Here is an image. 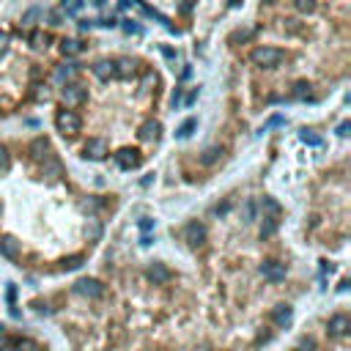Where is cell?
Listing matches in <instances>:
<instances>
[{"label":"cell","instance_id":"277c9868","mask_svg":"<svg viewBox=\"0 0 351 351\" xmlns=\"http://www.w3.org/2000/svg\"><path fill=\"white\" fill-rule=\"evenodd\" d=\"M61 99H63V105H66V107H77V105H83V102H85V88L83 85H66V88H63V91H61Z\"/></svg>","mask_w":351,"mask_h":351},{"label":"cell","instance_id":"9c48e42d","mask_svg":"<svg viewBox=\"0 0 351 351\" xmlns=\"http://www.w3.org/2000/svg\"><path fill=\"white\" fill-rule=\"evenodd\" d=\"M146 275H148V280L154 285H165L167 280H170V269H167L165 263H151Z\"/></svg>","mask_w":351,"mask_h":351},{"label":"cell","instance_id":"7c38bea8","mask_svg":"<svg viewBox=\"0 0 351 351\" xmlns=\"http://www.w3.org/2000/svg\"><path fill=\"white\" fill-rule=\"evenodd\" d=\"M30 157L33 159H47V151H50V143H47V138H36L33 143H30Z\"/></svg>","mask_w":351,"mask_h":351},{"label":"cell","instance_id":"f1b7e54d","mask_svg":"<svg viewBox=\"0 0 351 351\" xmlns=\"http://www.w3.org/2000/svg\"><path fill=\"white\" fill-rule=\"evenodd\" d=\"M6 50H9V33H6V30H0V55H3Z\"/></svg>","mask_w":351,"mask_h":351},{"label":"cell","instance_id":"4dcf8cb0","mask_svg":"<svg viewBox=\"0 0 351 351\" xmlns=\"http://www.w3.org/2000/svg\"><path fill=\"white\" fill-rule=\"evenodd\" d=\"M151 85H157V74H146V80H143V88H146V91Z\"/></svg>","mask_w":351,"mask_h":351},{"label":"cell","instance_id":"44dd1931","mask_svg":"<svg viewBox=\"0 0 351 351\" xmlns=\"http://www.w3.org/2000/svg\"><path fill=\"white\" fill-rule=\"evenodd\" d=\"M242 220H244V222H252V220H255V203H252V201H247V203L242 206Z\"/></svg>","mask_w":351,"mask_h":351},{"label":"cell","instance_id":"5bb4252c","mask_svg":"<svg viewBox=\"0 0 351 351\" xmlns=\"http://www.w3.org/2000/svg\"><path fill=\"white\" fill-rule=\"evenodd\" d=\"M159 132H162L159 121H146V124L140 126V138L143 140H159Z\"/></svg>","mask_w":351,"mask_h":351},{"label":"cell","instance_id":"ba28073f","mask_svg":"<svg viewBox=\"0 0 351 351\" xmlns=\"http://www.w3.org/2000/svg\"><path fill=\"white\" fill-rule=\"evenodd\" d=\"M261 275L266 277V280H272V283H280L285 277V266H283V263H277V261H266L261 266Z\"/></svg>","mask_w":351,"mask_h":351},{"label":"cell","instance_id":"d4e9b609","mask_svg":"<svg viewBox=\"0 0 351 351\" xmlns=\"http://www.w3.org/2000/svg\"><path fill=\"white\" fill-rule=\"evenodd\" d=\"M9 151H6L3 146H0V173H6V170H9Z\"/></svg>","mask_w":351,"mask_h":351},{"label":"cell","instance_id":"f546056e","mask_svg":"<svg viewBox=\"0 0 351 351\" xmlns=\"http://www.w3.org/2000/svg\"><path fill=\"white\" fill-rule=\"evenodd\" d=\"M47 44V36L44 33H33V47H44Z\"/></svg>","mask_w":351,"mask_h":351},{"label":"cell","instance_id":"d6a6232c","mask_svg":"<svg viewBox=\"0 0 351 351\" xmlns=\"http://www.w3.org/2000/svg\"><path fill=\"white\" fill-rule=\"evenodd\" d=\"M302 140H305V143H313V146H318V143H321L316 134H307V132H302Z\"/></svg>","mask_w":351,"mask_h":351},{"label":"cell","instance_id":"74e56055","mask_svg":"<svg viewBox=\"0 0 351 351\" xmlns=\"http://www.w3.org/2000/svg\"><path fill=\"white\" fill-rule=\"evenodd\" d=\"M6 346H9V340H6L3 335H0V351H6Z\"/></svg>","mask_w":351,"mask_h":351},{"label":"cell","instance_id":"e575fe53","mask_svg":"<svg viewBox=\"0 0 351 351\" xmlns=\"http://www.w3.org/2000/svg\"><path fill=\"white\" fill-rule=\"evenodd\" d=\"M88 236H91V239H96V236H99V225H96V222L91 225V230H88Z\"/></svg>","mask_w":351,"mask_h":351},{"label":"cell","instance_id":"4fadbf2b","mask_svg":"<svg viewBox=\"0 0 351 351\" xmlns=\"http://www.w3.org/2000/svg\"><path fill=\"white\" fill-rule=\"evenodd\" d=\"M272 318H275V324H277V326H288V324H291V318H294V313H291V307H288V305H277V307H275V313H272Z\"/></svg>","mask_w":351,"mask_h":351},{"label":"cell","instance_id":"1f68e13d","mask_svg":"<svg viewBox=\"0 0 351 351\" xmlns=\"http://www.w3.org/2000/svg\"><path fill=\"white\" fill-rule=\"evenodd\" d=\"M230 38H233V42H239V38H242V42H244V38H250V30H236Z\"/></svg>","mask_w":351,"mask_h":351},{"label":"cell","instance_id":"603a6c76","mask_svg":"<svg viewBox=\"0 0 351 351\" xmlns=\"http://www.w3.org/2000/svg\"><path fill=\"white\" fill-rule=\"evenodd\" d=\"M294 6H297L299 11H305V14L316 11V0H294Z\"/></svg>","mask_w":351,"mask_h":351},{"label":"cell","instance_id":"83f0119b","mask_svg":"<svg viewBox=\"0 0 351 351\" xmlns=\"http://www.w3.org/2000/svg\"><path fill=\"white\" fill-rule=\"evenodd\" d=\"M263 209H266V211H269V217H275V214H277V211H280V206H277L275 201H263Z\"/></svg>","mask_w":351,"mask_h":351},{"label":"cell","instance_id":"5b68a950","mask_svg":"<svg viewBox=\"0 0 351 351\" xmlns=\"http://www.w3.org/2000/svg\"><path fill=\"white\" fill-rule=\"evenodd\" d=\"M77 294H83V297H88V299H99L102 294H105V285H102L99 280H91V277H85V280L77 283Z\"/></svg>","mask_w":351,"mask_h":351},{"label":"cell","instance_id":"d590c367","mask_svg":"<svg viewBox=\"0 0 351 351\" xmlns=\"http://www.w3.org/2000/svg\"><path fill=\"white\" fill-rule=\"evenodd\" d=\"M36 20V11H28V17H25V25H30V22Z\"/></svg>","mask_w":351,"mask_h":351},{"label":"cell","instance_id":"cb8c5ba5","mask_svg":"<svg viewBox=\"0 0 351 351\" xmlns=\"http://www.w3.org/2000/svg\"><path fill=\"white\" fill-rule=\"evenodd\" d=\"M74 63H66V66H61L58 69V80H69V77H74Z\"/></svg>","mask_w":351,"mask_h":351},{"label":"cell","instance_id":"9a60e30c","mask_svg":"<svg viewBox=\"0 0 351 351\" xmlns=\"http://www.w3.org/2000/svg\"><path fill=\"white\" fill-rule=\"evenodd\" d=\"M93 74H96L99 80H110V77L115 74V66L110 61H99L96 66H93Z\"/></svg>","mask_w":351,"mask_h":351},{"label":"cell","instance_id":"ac0fdd59","mask_svg":"<svg viewBox=\"0 0 351 351\" xmlns=\"http://www.w3.org/2000/svg\"><path fill=\"white\" fill-rule=\"evenodd\" d=\"M61 52L63 55H80V52H83V44H80L77 38H63V42H61Z\"/></svg>","mask_w":351,"mask_h":351},{"label":"cell","instance_id":"8992f818","mask_svg":"<svg viewBox=\"0 0 351 351\" xmlns=\"http://www.w3.org/2000/svg\"><path fill=\"white\" fill-rule=\"evenodd\" d=\"M184 239L189 242V247H203L206 244V228L201 222H189L184 230Z\"/></svg>","mask_w":351,"mask_h":351},{"label":"cell","instance_id":"d6986e66","mask_svg":"<svg viewBox=\"0 0 351 351\" xmlns=\"http://www.w3.org/2000/svg\"><path fill=\"white\" fill-rule=\"evenodd\" d=\"M220 154H222V148H217V146L206 148V151H203V157H201V165H214V162L220 159Z\"/></svg>","mask_w":351,"mask_h":351},{"label":"cell","instance_id":"8d00e7d4","mask_svg":"<svg viewBox=\"0 0 351 351\" xmlns=\"http://www.w3.org/2000/svg\"><path fill=\"white\" fill-rule=\"evenodd\" d=\"M338 134H348V124H340L338 126Z\"/></svg>","mask_w":351,"mask_h":351},{"label":"cell","instance_id":"836d02e7","mask_svg":"<svg viewBox=\"0 0 351 351\" xmlns=\"http://www.w3.org/2000/svg\"><path fill=\"white\" fill-rule=\"evenodd\" d=\"M307 83H297V96H305V93H307Z\"/></svg>","mask_w":351,"mask_h":351},{"label":"cell","instance_id":"ffe728a7","mask_svg":"<svg viewBox=\"0 0 351 351\" xmlns=\"http://www.w3.org/2000/svg\"><path fill=\"white\" fill-rule=\"evenodd\" d=\"M275 230H277V220H275V217H263V225H261V239L275 236Z\"/></svg>","mask_w":351,"mask_h":351},{"label":"cell","instance_id":"2e32d148","mask_svg":"<svg viewBox=\"0 0 351 351\" xmlns=\"http://www.w3.org/2000/svg\"><path fill=\"white\" fill-rule=\"evenodd\" d=\"M113 66H115V74L118 77H132L134 74V61L132 58H121L118 63H113Z\"/></svg>","mask_w":351,"mask_h":351},{"label":"cell","instance_id":"3957f363","mask_svg":"<svg viewBox=\"0 0 351 351\" xmlns=\"http://www.w3.org/2000/svg\"><path fill=\"white\" fill-rule=\"evenodd\" d=\"M83 157L85 159H93V162L105 159L107 157V143L102 140V138H91V140L85 143V148H83Z\"/></svg>","mask_w":351,"mask_h":351},{"label":"cell","instance_id":"7402d4cb","mask_svg":"<svg viewBox=\"0 0 351 351\" xmlns=\"http://www.w3.org/2000/svg\"><path fill=\"white\" fill-rule=\"evenodd\" d=\"M83 266V255H71V258H63V269H80Z\"/></svg>","mask_w":351,"mask_h":351},{"label":"cell","instance_id":"30bf717a","mask_svg":"<svg viewBox=\"0 0 351 351\" xmlns=\"http://www.w3.org/2000/svg\"><path fill=\"white\" fill-rule=\"evenodd\" d=\"M351 329V321H348V316H343V313H338V316H332L329 318V335L332 338H343Z\"/></svg>","mask_w":351,"mask_h":351},{"label":"cell","instance_id":"7a4b0ae2","mask_svg":"<svg viewBox=\"0 0 351 351\" xmlns=\"http://www.w3.org/2000/svg\"><path fill=\"white\" fill-rule=\"evenodd\" d=\"M283 61V52L275 50V47H258V50L252 52V63L255 66H277V63Z\"/></svg>","mask_w":351,"mask_h":351},{"label":"cell","instance_id":"6da1fadb","mask_svg":"<svg viewBox=\"0 0 351 351\" xmlns=\"http://www.w3.org/2000/svg\"><path fill=\"white\" fill-rule=\"evenodd\" d=\"M55 124H58V132H63V134H77L80 126H83V121H80V115L74 110H61Z\"/></svg>","mask_w":351,"mask_h":351},{"label":"cell","instance_id":"52a82bcc","mask_svg":"<svg viewBox=\"0 0 351 351\" xmlns=\"http://www.w3.org/2000/svg\"><path fill=\"white\" fill-rule=\"evenodd\" d=\"M115 162H118V167H124V170H132V167L140 165V154L134 148H121L115 154Z\"/></svg>","mask_w":351,"mask_h":351},{"label":"cell","instance_id":"e0dca14e","mask_svg":"<svg viewBox=\"0 0 351 351\" xmlns=\"http://www.w3.org/2000/svg\"><path fill=\"white\" fill-rule=\"evenodd\" d=\"M44 176H47L50 181H58V179H61V162H58V159H50V157H47V162H44Z\"/></svg>","mask_w":351,"mask_h":351},{"label":"cell","instance_id":"8fae6325","mask_svg":"<svg viewBox=\"0 0 351 351\" xmlns=\"http://www.w3.org/2000/svg\"><path fill=\"white\" fill-rule=\"evenodd\" d=\"M0 255H6V258L14 261L20 255V242L14 236H3V239H0Z\"/></svg>","mask_w":351,"mask_h":351},{"label":"cell","instance_id":"484cf974","mask_svg":"<svg viewBox=\"0 0 351 351\" xmlns=\"http://www.w3.org/2000/svg\"><path fill=\"white\" fill-rule=\"evenodd\" d=\"M192 129H195V121H192V118H189V121H184V124H181L179 134H181V138H189V134H192Z\"/></svg>","mask_w":351,"mask_h":351},{"label":"cell","instance_id":"4316f807","mask_svg":"<svg viewBox=\"0 0 351 351\" xmlns=\"http://www.w3.org/2000/svg\"><path fill=\"white\" fill-rule=\"evenodd\" d=\"M17 348H20V351H38V346H36L33 340H20Z\"/></svg>","mask_w":351,"mask_h":351}]
</instances>
